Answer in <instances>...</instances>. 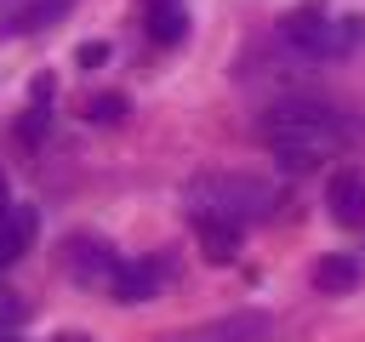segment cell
<instances>
[{"label": "cell", "mask_w": 365, "mask_h": 342, "mask_svg": "<svg viewBox=\"0 0 365 342\" xmlns=\"http://www.w3.org/2000/svg\"><path fill=\"white\" fill-rule=\"evenodd\" d=\"M257 137L279 165H319V160H336L348 148V120L336 108H325V103L279 97V103H268Z\"/></svg>", "instance_id": "obj_1"}, {"label": "cell", "mask_w": 365, "mask_h": 342, "mask_svg": "<svg viewBox=\"0 0 365 342\" xmlns=\"http://www.w3.org/2000/svg\"><path fill=\"white\" fill-rule=\"evenodd\" d=\"M29 239H34V211L6 205V211H0V268H11V262L29 251Z\"/></svg>", "instance_id": "obj_11"}, {"label": "cell", "mask_w": 365, "mask_h": 342, "mask_svg": "<svg viewBox=\"0 0 365 342\" xmlns=\"http://www.w3.org/2000/svg\"><path fill=\"white\" fill-rule=\"evenodd\" d=\"M103 57H108V46H80V63H86V68H91V63H103Z\"/></svg>", "instance_id": "obj_15"}, {"label": "cell", "mask_w": 365, "mask_h": 342, "mask_svg": "<svg viewBox=\"0 0 365 342\" xmlns=\"http://www.w3.org/2000/svg\"><path fill=\"white\" fill-rule=\"evenodd\" d=\"M17 319H23V302L11 291H0V325H17Z\"/></svg>", "instance_id": "obj_14"}, {"label": "cell", "mask_w": 365, "mask_h": 342, "mask_svg": "<svg viewBox=\"0 0 365 342\" xmlns=\"http://www.w3.org/2000/svg\"><path fill=\"white\" fill-rule=\"evenodd\" d=\"M154 285H160V262H120V268L108 274V291H114L120 302H148Z\"/></svg>", "instance_id": "obj_10"}, {"label": "cell", "mask_w": 365, "mask_h": 342, "mask_svg": "<svg viewBox=\"0 0 365 342\" xmlns=\"http://www.w3.org/2000/svg\"><path fill=\"white\" fill-rule=\"evenodd\" d=\"M0 342H17V336H11V331H0Z\"/></svg>", "instance_id": "obj_18"}, {"label": "cell", "mask_w": 365, "mask_h": 342, "mask_svg": "<svg viewBox=\"0 0 365 342\" xmlns=\"http://www.w3.org/2000/svg\"><path fill=\"white\" fill-rule=\"evenodd\" d=\"M194 211H217L228 222H257V217H274L279 211V194L257 177H200L194 182Z\"/></svg>", "instance_id": "obj_3"}, {"label": "cell", "mask_w": 365, "mask_h": 342, "mask_svg": "<svg viewBox=\"0 0 365 342\" xmlns=\"http://www.w3.org/2000/svg\"><path fill=\"white\" fill-rule=\"evenodd\" d=\"M120 114H125V97H120V91H97V97L86 103V120H97V125H114Z\"/></svg>", "instance_id": "obj_13"}, {"label": "cell", "mask_w": 365, "mask_h": 342, "mask_svg": "<svg viewBox=\"0 0 365 342\" xmlns=\"http://www.w3.org/2000/svg\"><path fill=\"white\" fill-rule=\"evenodd\" d=\"M0 211H6V177H0Z\"/></svg>", "instance_id": "obj_17"}, {"label": "cell", "mask_w": 365, "mask_h": 342, "mask_svg": "<svg viewBox=\"0 0 365 342\" xmlns=\"http://www.w3.org/2000/svg\"><path fill=\"white\" fill-rule=\"evenodd\" d=\"M63 256H68L74 279H103V285H108V274L120 268V262H114V251H108L103 239H68V251H63Z\"/></svg>", "instance_id": "obj_9"}, {"label": "cell", "mask_w": 365, "mask_h": 342, "mask_svg": "<svg viewBox=\"0 0 365 342\" xmlns=\"http://www.w3.org/2000/svg\"><path fill=\"white\" fill-rule=\"evenodd\" d=\"M359 285V262L354 256H325L314 262V291H354Z\"/></svg>", "instance_id": "obj_12"}, {"label": "cell", "mask_w": 365, "mask_h": 342, "mask_svg": "<svg viewBox=\"0 0 365 342\" xmlns=\"http://www.w3.org/2000/svg\"><path fill=\"white\" fill-rule=\"evenodd\" d=\"M274 336V319L257 314V308H240V314H222V319H205L194 331H177V336H160V342H268Z\"/></svg>", "instance_id": "obj_4"}, {"label": "cell", "mask_w": 365, "mask_h": 342, "mask_svg": "<svg viewBox=\"0 0 365 342\" xmlns=\"http://www.w3.org/2000/svg\"><path fill=\"white\" fill-rule=\"evenodd\" d=\"M68 6H74V0H23V6H11V11H6L0 34H6V40H17V34H40V28L63 23V11H68Z\"/></svg>", "instance_id": "obj_7"}, {"label": "cell", "mask_w": 365, "mask_h": 342, "mask_svg": "<svg viewBox=\"0 0 365 342\" xmlns=\"http://www.w3.org/2000/svg\"><path fill=\"white\" fill-rule=\"evenodd\" d=\"M51 342H91V336H80V331H63V336H51Z\"/></svg>", "instance_id": "obj_16"}, {"label": "cell", "mask_w": 365, "mask_h": 342, "mask_svg": "<svg viewBox=\"0 0 365 342\" xmlns=\"http://www.w3.org/2000/svg\"><path fill=\"white\" fill-rule=\"evenodd\" d=\"M348 40H354V28H348V23H331L325 11H291V17L268 34V51H274L279 63L314 68V63H325V57L348 51Z\"/></svg>", "instance_id": "obj_2"}, {"label": "cell", "mask_w": 365, "mask_h": 342, "mask_svg": "<svg viewBox=\"0 0 365 342\" xmlns=\"http://www.w3.org/2000/svg\"><path fill=\"white\" fill-rule=\"evenodd\" d=\"M143 23H148V40H154V46H177V40L188 34L182 0H143Z\"/></svg>", "instance_id": "obj_8"}, {"label": "cell", "mask_w": 365, "mask_h": 342, "mask_svg": "<svg viewBox=\"0 0 365 342\" xmlns=\"http://www.w3.org/2000/svg\"><path fill=\"white\" fill-rule=\"evenodd\" d=\"M194 234H200V251L211 256V262H234V251H240V222H228V217H217V211H194Z\"/></svg>", "instance_id": "obj_6"}, {"label": "cell", "mask_w": 365, "mask_h": 342, "mask_svg": "<svg viewBox=\"0 0 365 342\" xmlns=\"http://www.w3.org/2000/svg\"><path fill=\"white\" fill-rule=\"evenodd\" d=\"M325 205H331V217H336L342 228H365V171H354V165L331 171Z\"/></svg>", "instance_id": "obj_5"}]
</instances>
